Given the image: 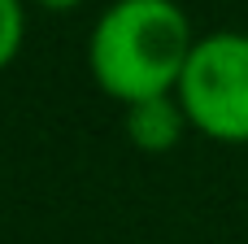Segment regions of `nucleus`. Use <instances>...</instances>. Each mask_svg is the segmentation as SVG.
Listing matches in <instances>:
<instances>
[{
    "instance_id": "20e7f679",
    "label": "nucleus",
    "mask_w": 248,
    "mask_h": 244,
    "mask_svg": "<svg viewBox=\"0 0 248 244\" xmlns=\"http://www.w3.org/2000/svg\"><path fill=\"white\" fill-rule=\"evenodd\" d=\"M22 48V0H0V70Z\"/></svg>"
},
{
    "instance_id": "f03ea898",
    "label": "nucleus",
    "mask_w": 248,
    "mask_h": 244,
    "mask_svg": "<svg viewBox=\"0 0 248 244\" xmlns=\"http://www.w3.org/2000/svg\"><path fill=\"white\" fill-rule=\"evenodd\" d=\"M174 96L201 135L248 144V35L214 31L196 39Z\"/></svg>"
},
{
    "instance_id": "7ed1b4c3",
    "label": "nucleus",
    "mask_w": 248,
    "mask_h": 244,
    "mask_svg": "<svg viewBox=\"0 0 248 244\" xmlns=\"http://www.w3.org/2000/svg\"><path fill=\"white\" fill-rule=\"evenodd\" d=\"M187 127H192V122H187L179 96H157V100L126 105V135H131V144H140L144 153H166V148H174Z\"/></svg>"
},
{
    "instance_id": "39448f33",
    "label": "nucleus",
    "mask_w": 248,
    "mask_h": 244,
    "mask_svg": "<svg viewBox=\"0 0 248 244\" xmlns=\"http://www.w3.org/2000/svg\"><path fill=\"white\" fill-rule=\"evenodd\" d=\"M39 9H78L83 0H35Z\"/></svg>"
},
{
    "instance_id": "f257e3e1",
    "label": "nucleus",
    "mask_w": 248,
    "mask_h": 244,
    "mask_svg": "<svg viewBox=\"0 0 248 244\" xmlns=\"http://www.w3.org/2000/svg\"><path fill=\"white\" fill-rule=\"evenodd\" d=\"M196 39L174 0H118L100 13L87 65L105 96L122 105L174 96Z\"/></svg>"
}]
</instances>
